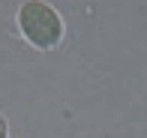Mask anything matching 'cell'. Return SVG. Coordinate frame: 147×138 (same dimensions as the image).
I'll list each match as a JSON object with an SVG mask.
<instances>
[{
    "label": "cell",
    "instance_id": "1",
    "mask_svg": "<svg viewBox=\"0 0 147 138\" xmlns=\"http://www.w3.org/2000/svg\"><path fill=\"white\" fill-rule=\"evenodd\" d=\"M18 27H21L24 39L39 51H51L63 39V21L48 3L42 0H27L18 9Z\"/></svg>",
    "mask_w": 147,
    "mask_h": 138
},
{
    "label": "cell",
    "instance_id": "2",
    "mask_svg": "<svg viewBox=\"0 0 147 138\" xmlns=\"http://www.w3.org/2000/svg\"><path fill=\"white\" fill-rule=\"evenodd\" d=\"M0 138H6V117L0 114Z\"/></svg>",
    "mask_w": 147,
    "mask_h": 138
}]
</instances>
